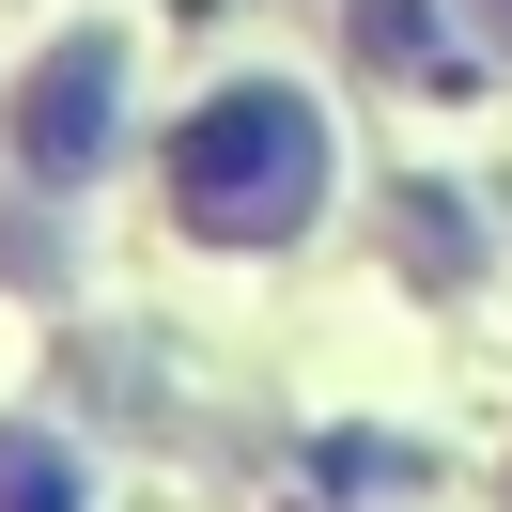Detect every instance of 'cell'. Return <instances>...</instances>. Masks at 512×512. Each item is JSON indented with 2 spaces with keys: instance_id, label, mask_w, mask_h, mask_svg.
Returning a JSON list of instances; mask_svg holds the SVG:
<instances>
[{
  "instance_id": "cell-1",
  "label": "cell",
  "mask_w": 512,
  "mask_h": 512,
  "mask_svg": "<svg viewBox=\"0 0 512 512\" xmlns=\"http://www.w3.org/2000/svg\"><path fill=\"white\" fill-rule=\"evenodd\" d=\"M171 202H187V233H218V249H280V233L326 202V125H311V94H280V78L202 94L187 140H171Z\"/></svg>"
},
{
  "instance_id": "cell-2",
  "label": "cell",
  "mask_w": 512,
  "mask_h": 512,
  "mask_svg": "<svg viewBox=\"0 0 512 512\" xmlns=\"http://www.w3.org/2000/svg\"><path fill=\"white\" fill-rule=\"evenodd\" d=\"M0 125H16V171H32V187H94L109 140H125V47H109V32H63L32 78H16Z\"/></svg>"
},
{
  "instance_id": "cell-3",
  "label": "cell",
  "mask_w": 512,
  "mask_h": 512,
  "mask_svg": "<svg viewBox=\"0 0 512 512\" xmlns=\"http://www.w3.org/2000/svg\"><path fill=\"white\" fill-rule=\"evenodd\" d=\"M0 512H78V466H63V435L0 419Z\"/></svg>"
},
{
  "instance_id": "cell-4",
  "label": "cell",
  "mask_w": 512,
  "mask_h": 512,
  "mask_svg": "<svg viewBox=\"0 0 512 512\" xmlns=\"http://www.w3.org/2000/svg\"><path fill=\"white\" fill-rule=\"evenodd\" d=\"M357 63L419 78V63H435V0H357Z\"/></svg>"
},
{
  "instance_id": "cell-5",
  "label": "cell",
  "mask_w": 512,
  "mask_h": 512,
  "mask_svg": "<svg viewBox=\"0 0 512 512\" xmlns=\"http://www.w3.org/2000/svg\"><path fill=\"white\" fill-rule=\"evenodd\" d=\"M0 280H16V295H47V280H63V249H47V218H32V202H0Z\"/></svg>"
},
{
  "instance_id": "cell-6",
  "label": "cell",
  "mask_w": 512,
  "mask_h": 512,
  "mask_svg": "<svg viewBox=\"0 0 512 512\" xmlns=\"http://www.w3.org/2000/svg\"><path fill=\"white\" fill-rule=\"evenodd\" d=\"M466 16H481V32H497V63H512V0H466Z\"/></svg>"
}]
</instances>
